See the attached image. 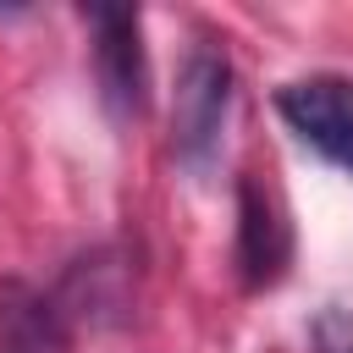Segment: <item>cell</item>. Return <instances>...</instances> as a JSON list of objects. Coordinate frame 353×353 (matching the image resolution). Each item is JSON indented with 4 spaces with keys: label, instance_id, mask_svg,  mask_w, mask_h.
<instances>
[{
    "label": "cell",
    "instance_id": "cell-6",
    "mask_svg": "<svg viewBox=\"0 0 353 353\" xmlns=\"http://www.w3.org/2000/svg\"><path fill=\"white\" fill-rule=\"evenodd\" d=\"M0 353H66V320L28 281H0Z\"/></svg>",
    "mask_w": 353,
    "mask_h": 353
},
{
    "label": "cell",
    "instance_id": "cell-5",
    "mask_svg": "<svg viewBox=\"0 0 353 353\" xmlns=\"http://www.w3.org/2000/svg\"><path fill=\"white\" fill-rule=\"evenodd\" d=\"M66 325H105L127 309V265L116 254H83L66 265L61 292L50 298Z\"/></svg>",
    "mask_w": 353,
    "mask_h": 353
},
{
    "label": "cell",
    "instance_id": "cell-3",
    "mask_svg": "<svg viewBox=\"0 0 353 353\" xmlns=\"http://www.w3.org/2000/svg\"><path fill=\"white\" fill-rule=\"evenodd\" d=\"M83 22L94 28V77L99 99L116 121H132L149 99V61H143V22L127 6H88Z\"/></svg>",
    "mask_w": 353,
    "mask_h": 353
},
{
    "label": "cell",
    "instance_id": "cell-2",
    "mask_svg": "<svg viewBox=\"0 0 353 353\" xmlns=\"http://www.w3.org/2000/svg\"><path fill=\"white\" fill-rule=\"evenodd\" d=\"M276 116L298 132V143H309L314 154H325L353 176V77L336 72L292 77L276 88Z\"/></svg>",
    "mask_w": 353,
    "mask_h": 353
},
{
    "label": "cell",
    "instance_id": "cell-4",
    "mask_svg": "<svg viewBox=\"0 0 353 353\" xmlns=\"http://www.w3.org/2000/svg\"><path fill=\"white\" fill-rule=\"evenodd\" d=\"M292 259V232L270 193H259L254 176L237 182V276L243 287H276Z\"/></svg>",
    "mask_w": 353,
    "mask_h": 353
},
{
    "label": "cell",
    "instance_id": "cell-1",
    "mask_svg": "<svg viewBox=\"0 0 353 353\" xmlns=\"http://www.w3.org/2000/svg\"><path fill=\"white\" fill-rule=\"evenodd\" d=\"M226 110H232V61H226L221 44L199 39L176 66V94H171V154H176V165H188L193 176L215 171Z\"/></svg>",
    "mask_w": 353,
    "mask_h": 353
},
{
    "label": "cell",
    "instance_id": "cell-7",
    "mask_svg": "<svg viewBox=\"0 0 353 353\" xmlns=\"http://www.w3.org/2000/svg\"><path fill=\"white\" fill-rule=\"evenodd\" d=\"M309 336H314L320 353H353V320L342 309H320V320H314Z\"/></svg>",
    "mask_w": 353,
    "mask_h": 353
}]
</instances>
